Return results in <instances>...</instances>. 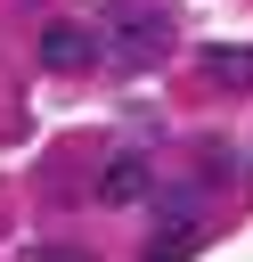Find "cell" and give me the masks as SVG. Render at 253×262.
I'll use <instances>...</instances> for the list:
<instances>
[{
  "label": "cell",
  "mask_w": 253,
  "mask_h": 262,
  "mask_svg": "<svg viewBox=\"0 0 253 262\" xmlns=\"http://www.w3.org/2000/svg\"><path fill=\"white\" fill-rule=\"evenodd\" d=\"M98 49L114 57V66H163V49H171V8L163 0H106L98 8Z\"/></svg>",
  "instance_id": "obj_1"
},
{
  "label": "cell",
  "mask_w": 253,
  "mask_h": 262,
  "mask_svg": "<svg viewBox=\"0 0 253 262\" xmlns=\"http://www.w3.org/2000/svg\"><path fill=\"white\" fill-rule=\"evenodd\" d=\"M155 188V164L147 156H106V172H98V205H139Z\"/></svg>",
  "instance_id": "obj_2"
},
{
  "label": "cell",
  "mask_w": 253,
  "mask_h": 262,
  "mask_svg": "<svg viewBox=\"0 0 253 262\" xmlns=\"http://www.w3.org/2000/svg\"><path fill=\"white\" fill-rule=\"evenodd\" d=\"M90 49H98V33H82V25H49V33H41V66H49V74L90 66Z\"/></svg>",
  "instance_id": "obj_3"
},
{
  "label": "cell",
  "mask_w": 253,
  "mask_h": 262,
  "mask_svg": "<svg viewBox=\"0 0 253 262\" xmlns=\"http://www.w3.org/2000/svg\"><path fill=\"white\" fill-rule=\"evenodd\" d=\"M196 237H204V229H196L188 213H171V221L147 237V262H188V254H196Z\"/></svg>",
  "instance_id": "obj_4"
},
{
  "label": "cell",
  "mask_w": 253,
  "mask_h": 262,
  "mask_svg": "<svg viewBox=\"0 0 253 262\" xmlns=\"http://www.w3.org/2000/svg\"><path fill=\"white\" fill-rule=\"evenodd\" d=\"M204 82L212 90H253V49H204Z\"/></svg>",
  "instance_id": "obj_5"
},
{
  "label": "cell",
  "mask_w": 253,
  "mask_h": 262,
  "mask_svg": "<svg viewBox=\"0 0 253 262\" xmlns=\"http://www.w3.org/2000/svg\"><path fill=\"white\" fill-rule=\"evenodd\" d=\"M41 262H90V254H73V246H49V254H41Z\"/></svg>",
  "instance_id": "obj_6"
}]
</instances>
